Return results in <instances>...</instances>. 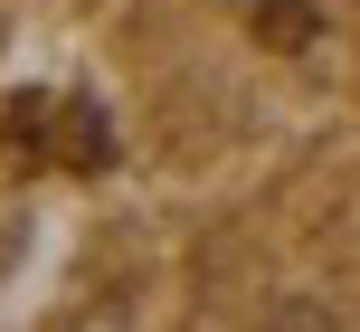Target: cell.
Segmentation results:
<instances>
[{"instance_id": "obj_1", "label": "cell", "mask_w": 360, "mask_h": 332, "mask_svg": "<svg viewBox=\"0 0 360 332\" xmlns=\"http://www.w3.org/2000/svg\"><path fill=\"white\" fill-rule=\"evenodd\" d=\"M256 332H342V323H332V314H323L313 295H294V304H275V314L256 323Z\"/></svg>"}, {"instance_id": "obj_2", "label": "cell", "mask_w": 360, "mask_h": 332, "mask_svg": "<svg viewBox=\"0 0 360 332\" xmlns=\"http://www.w3.org/2000/svg\"><path fill=\"white\" fill-rule=\"evenodd\" d=\"M256 29L266 38H313V10L304 0H256Z\"/></svg>"}]
</instances>
